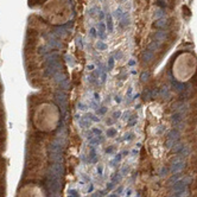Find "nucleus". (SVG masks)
I'll return each instance as SVG.
<instances>
[{"mask_svg": "<svg viewBox=\"0 0 197 197\" xmlns=\"http://www.w3.org/2000/svg\"><path fill=\"white\" fill-rule=\"evenodd\" d=\"M20 197H42V192L39 189L35 187H27L24 190H21Z\"/></svg>", "mask_w": 197, "mask_h": 197, "instance_id": "obj_1", "label": "nucleus"}]
</instances>
